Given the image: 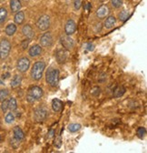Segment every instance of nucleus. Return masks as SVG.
Listing matches in <instances>:
<instances>
[{
    "instance_id": "34",
    "label": "nucleus",
    "mask_w": 147,
    "mask_h": 153,
    "mask_svg": "<svg viewBox=\"0 0 147 153\" xmlns=\"http://www.w3.org/2000/svg\"><path fill=\"white\" fill-rule=\"evenodd\" d=\"M54 145L56 146L57 149H60L61 148V145H62V140H61V137L59 136V137H57V138H56V140H54Z\"/></svg>"
},
{
    "instance_id": "19",
    "label": "nucleus",
    "mask_w": 147,
    "mask_h": 153,
    "mask_svg": "<svg viewBox=\"0 0 147 153\" xmlns=\"http://www.w3.org/2000/svg\"><path fill=\"white\" fill-rule=\"evenodd\" d=\"M15 23L16 25H21L23 24V22L25 21V14L23 11H18L15 13V17H14Z\"/></svg>"
},
{
    "instance_id": "26",
    "label": "nucleus",
    "mask_w": 147,
    "mask_h": 153,
    "mask_svg": "<svg viewBox=\"0 0 147 153\" xmlns=\"http://www.w3.org/2000/svg\"><path fill=\"white\" fill-rule=\"evenodd\" d=\"M17 108V102L15 100V99L11 98L8 100V109H10L11 111H15Z\"/></svg>"
},
{
    "instance_id": "18",
    "label": "nucleus",
    "mask_w": 147,
    "mask_h": 153,
    "mask_svg": "<svg viewBox=\"0 0 147 153\" xmlns=\"http://www.w3.org/2000/svg\"><path fill=\"white\" fill-rule=\"evenodd\" d=\"M21 82H22V76L20 75H15L14 76V78L10 82V86L12 88H16L21 85Z\"/></svg>"
},
{
    "instance_id": "31",
    "label": "nucleus",
    "mask_w": 147,
    "mask_h": 153,
    "mask_svg": "<svg viewBox=\"0 0 147 153\" xmlns=\"http://www.w3.org/2000/svg\"><path fill=\"white\" fill-rule=\"evenodd\" d=\"M83 5V0H74V8L76 10H79Z\"/></svg>"
},
{
    "instance_id": "36",
    "label": "nucleus",
    "mask_w": 147,
    "mask_h": 153,
    "mask_svg": "<svg viewBox=\"0 0 147 153\" xmlns=\"http://www.w3.org/2000/svg\"><path fill=\"white\" fill-rule=\"evenodd\" d=\"M29 41H30V39H26V40H24L23 42H22V48H24V49H26V48L28 46V43H29Z\"/></svg>"
},
{
    "instance_id": "7",
    "label": "nucleus",
    "mask_w": 147,
    "mask_h": 153,
    "mask_svg": "<svg viewBox=\"0 0 147 153\" xmlns=\"http://www.w3.org/2000/svg\"><path fill=\"white\" fill-rule=\"evenodd\" d=\"M40 46L43 48H50L53 43H54V37L50 32L45 33L41 37H40Z\"/></svg>"
},
{
    "instance_id": "17",
    "label": "nucleus",
    "mask_w": 147,
    "mask_h": 153,
    "mask_svg": "<svg viewBox=\"0 0 147 153\" xmlns=\"http://www.w3.org/2000/svg\"><path fill=\"white\" fill-rule=\"evenodd\" d=\"M22 7L20 0H10V9L13 13H16L20 11Z\"/></svg>"
},
{
    "instance_id": "23",
    "label": "nucleus",
    "mask_w": 147,
    "mask_h": 153,
    "mask_svg": "<svg viewBox=\"0 0 147 153\" xmlns=\"http://www.w3.org/2000/svg\"><path fill=\"white\" fill-rule=\"evenodd\" d=\"M7 18V10L5 7H0V26H2Z\"/></svg>"
},
{
    "instance_id": "6",
    "label": "nucleus",
    "mask_w": 147,
    "mask_h": 153,
    "mask_svg": "<svg viewBox=\"0 0 147 153\" xmlns=\"http://www.w3.org/2000/svg\"><path fill=\"white\" fill-rule=\"evenodd\" d=\"M47 117V111L45 108H38L35 109L33 119L35 122H43Z\"/></svg>"
},
{
    "instance_id": "14",
    "label": "nucleus",
    "mask_w": 147,
    "mask_h": 153,
    "mask_svg": "<svg viewBox=\"0 0 147 153\" xmlns=\"http://www.w3.org/2000/svg\"><path fill=\"white\" fill-rule=\"evenodd\" d=\"M109 13H110V9H109L108 6L104 5V6L100 7L97 9V11H96V16L98 18H104V17H106L109 15Z\"/></svg>"
},
{
    "instance_id": "22",
    "label": "nucleus",
    "mask_w": 147,
    "mask_h": 153,
    "mask_svg": "<svg viewBox=\"0 0 147 153\" xmlns=\"http://www.w3.org/2000/svg\"><path fill=\"white\" fill-rule=\"evenodd\" d=\"M125 93V88H124V87H123V86H118V87H116V88L114 90V92H113V96L115 98H120V97H122V96Z\"/></svg>"
},
{
    "instance_id": "13",
    "label": "nucleus",
    "mask_w": 147,
    "mask_h": 153,
    "mask_svg": "<svg viewBox=\"0 0 147 153\" xmlns=\"http://www.w3.org/2000/svg\"><path fill=\"white\" fill-rule=\"evenodd\" d=\"M13 133H14V139H15L18 141H21L25 139V133L20 127L18 126L15 127L13 129Z\"/></svg>"
},
{
    "instance_id": "28",
    "label": "nucleus",
    "mask_w": 147,
    "mask_h": 153,
    "mask_svg": "<svg viewBox=\"0 0 147 153\" xmlns=\"http://www.w3.org/2000/svg\"><path fill=\"white\" fill-rule=\"evenodd\" d=\"M136 134H137V137H138L139 139L143 140V139L145 137V135H146V129H145V128H143V127L138 128Z\"/></svg>"
},
{
    "instance_id": "30",
    "label": "nucleus",
    "mask_w": 147,
    "mask_h": 153,
    "mask_svg": "<svg viewBox=\"0 0 147 153\" xmlns=\"http://www.w3.org/2000/svg\"><path fill=\"white\" fill-rule=\"evenodd\" d=\"M111 4L115 8H119L123 5V0H111Z\"/></svg>"
},
{
    "instance_id": "16",
    "label": "nucleus",
    "mask_w": 147,
    "mask_h": 153,
    "mask_svg": "<svg viewBox=\"0 0 147 153\" xmlns=\"http://www.w3.org/2000/svg\"><path fill=\"white\" fill-rule=\"evenodd\" d=\"M115 23H116V18L114 16H109L106 17V19L104 20V26L107 29H111V28H113L115 27Z\"/></svg>"
},
{
    "instance_id": "37",
    "label": "nucleus",
    "mask_w": 147,
    "mask_h": 153,
    "mask_svg": "<svg viewBox=\"0 0 147 153\" xmlns=\"http://www.w3.org/2000/svg\"><path fill=\"white\" fill-rule=\"evenodd\" d=\"M54 131L53 129H51L49 132H48V138H53L54 137Z\"/></svg>"
},
{
    "instance_id": "27",
    "label": "nucleus",
    "mask_w": 147,
    "mask_h": 153,
    "mask_svg": "<svg viewBox=\"0 0 147 153\" xmlns=\"http://www.w3.org/2000/svg\"><path fill=\"white\" fill-rule=\"evenodd\" d=\"M9 96V91L7 88H3V89H0V101H3L5 100H7Z\"/></svg>"
},
{
    "instance_id": "8",
    "label": "nucleus",
    "mask_w": 147,
    "mask_h": 153,
    "mask_svg": "<svg viewBox=\"0 0 147 153\" xmlns=\"http://www.w3.org/2000/svg\"><path fill=\"white\" fill-rule=\"evenodd\" d=\"M29 67H30V60L27 59V57H21V59L17 60L16 68L19 72H21V73L26 72V70L29 68Z\"/></svg>"
},
{
    "instance_id": "12",
    "label": "nucleus",
    "mask_w": 147,
    "mask_h": 153,
    "mask_svg": "<svg viewBox=\"0 0 147 153\" xmlns=\"http://www.w3.org/2000/svg\"><path fill=\"white\" fill-rule=\"evenodd\" d=\"M41 53H42V48H41L40 45H34L28 50V54L32 57L38 56L41 55Z\"/></svg>"
},
{
    "instance_id": "25",
    "label": "nucleus",
    "mask_w": 147,
    "mask_h": 153,
    "mask_svg": "<svg viewBox=\"0 0 147 153\" xmlns=\"http://www.w3.org/2000/svg\"><path fill=\"white\" fill-rule=\"evenodd\" d=\"M81 129V125L78 123H72L68 126V130L72 133L77 132Z\"/></svg>"
},
{
    "instance_id": "24",
    "label": "nucleus",
    "mask_w": 147,
    "mask_h": 153,
    "mask_svg": "<svg viewBox=\"0 0 147 153\" xmlns=\"http://www.w3.org/2000/svg\"><path fill=\"white\" fill-rule=\"evenodd\" d=\"M129 16H130V13L128 12L127 10H123L118 15V17L120 19V21H122V22H125L127 19L129 18Z\"/></svg>"
},
{
    "instance_id": "9",
    "label": "nucleus",
    "mask_w": 147,
    "mask_h": 153,
    "mask_svg": "<svg viewBox=\"0 0 147 153\" xmlns=\"http://www.w3.org/2000/svg\"><path fill=\"white\" fill-rule=\"evenodd\" d=\"M60 43L61 45L63 46V48L66 50H70L74 48V46H75V41H74L73 38L66 35V36H61L60 38Z\"/></svg>"
},
{
    "instance_id": "5",
    "label": "nucleus",
    "mask_w": 147,
    "mask_h": 153,
    "mask_svg": "<svg viewBox=\"0 0 147 153\" xmlns=\"http://www.w3.org/2000/svg\"><path fill=\"white\" fill-rule=\"evenodd\" d=\"M51 21H50V16L47 15L41 16L38 20L36 21V27H37L41 31H46L50 27Z\"/></svg>"
},
{
    "instance_id": "21",
    "label": "nucleus",
    "mask_w": 147,
    "mask_h": 153,
    "mask_svg": "<svg viewBox=\"0 0 147 153\" xmlns=\"http://www.w3.org/2000/svg\"><path fill=\"white\" fill-rule=\"evenodd\" d=\"M5 32L7 34V36H12L15 35V33L16 32V26L15 24H8L7 27H6V29H5Z\"/></svg>"
},
{
    "instance_id": "3",
    "label": "nucleus",
    "mask_w": 147,
    "mask_h": 153,
    "mask_svg": "<svg viewBox=\"0 0 147 153\" xmlns=\"http://www.w3.org/2000/svg\"><path fill=\"white\" fill-rule=\"evenodd\" d=\"M46 68V64L44 61L35 62L31 69V76L34 80H40L43 76V73Z\"/></svg>"
},
{
    "instance_id": "11",
    "label": "nucleus",
    "mask_w": 147,
    "mask_h": 153,
    "mask_svg": "<svg viewBox=\"0 0 147 153\" xmlns=\"http://www.w3.org/2000/svg\"><path fill=\"white\" fill-rule=\"evenodd\" d=\"M56 59H57V63L64 64L67 59V51H66V49H65V48L58 49L56 52Z\"/></svg>"
},
{
    "instance_id": "29",
    "label": "nucleus",
    "mask_w": 147,
    "mask_h": 153,
    "mask_svg": "<svg viewBox=\"0 0 147 153\" xmlns=\"http://www.w3.org/2000/svg\"><path fill=\"white\" fill-rule=\"evenodd\" d=\"M5 121L7 123V124H11L15 121V116L12 112H9L6 115V118H5Z\"/></svg>"
},
{
    "instance_id": "4",
    "label": "nucleus",
    "mask_w": 147,
    "mask_h": 153,
    "mask_svg": "<svg viewBox=\"0 0 147 153\" xmlns=\"http://www.w3.org/2000/svg\"><path fill=\"white\" fill-rule=\"evenodd\" d=\"M10 50L11 43L6 38L1 39L0 41V59H6L10 53Z\"/></svg>"
},
{
    "instance_id": "32",
    "label": "nucleus",
    "mask_w": 147,
    "mask_h": 153,
    "mask_svg": "<svg viewBox=\"0 0 147 153\" xmlns=\"http://www.w3.org/2000/svg\"><path fill=\"white\" fill-rule=\"evenodd\" d=\"M101 93V88L99 87H95L91 89V94L95 96V97H97V96H99Z\"/></svg>"
},
{
    "instance_id": "15",
    "label": "nucleus",
    "mask_w": 147,
    "mask_h": 153,
    "mask_svg": "<svg viewBox=\"0 0 147 153\" xmlns=\"http://www.w3.org/2000/svg\"><path fill=\"white\" fill-rule=\"evenodd\" d=\"M22 33L25 36H26L28 38V39H32V38L35 36V31L30 25L24 26L22 28Z\"/></svg>"
},
{
    "instance_id": "1",
    "label": "nucleus",
    "mask_w": 147,
    "mask_h": 153,
    "mask_svg": "<svg viewBox=\"0 0 147 153\" xmlns=\"http://www.w3.org/2000/svg\"><path fill=\"white\" fill-rule=\"evenodd\" d=\"M46 80L50 86L57 87L59 82V70L56 68H49L46 72Z\"/></svg>"
},
{
    "instance_id": "35",
    "label": "nucleus",
    "mask_w": 147,
    "mask_h": 153,
    "mask_svg": "<svg viewBox=\"0 0 147 153\" xmlns=\"http://www.w3.org/2000/svg\"><path fill=\"white\" fill-rule=\"evenodd\" d=\"M85 49L88 51H94L95 50V45L92 43H87L85 45Z\"/></svg>"
},
{
    "instance_id": "20",
    "label": "nucleus",
    "mask_w": 147,
    "mask_h": 153,
    "mask_svg": "<svg viewBox=\"0 0 147 153\" xmlns=\"http://www.w3.org/2000/svg\"><path fill=\"white\" fill-rule=\"evenodd\" d=\"M63 108V102L58 100V99H54L52 100V108L54 112H59L61 111Z\"/></svg>"
},
{
    "instance_id": "2",
    "label": "nucleus",
    "mask_w": 147,
    "mask_h": 153,
    "mask_svg": "<svg viewBox=\"0 0 147 153\" xmlns=\"http://www.w3.org/2000/svg\"><path fill=\"white\" fill-rule=\"evenodd\" d=\"M44 95V91L40 87L35 86L28 89L26 94V100L29 103H35V101L39 100Z\"/></svg>"
},
{
    "instance_id": "10",
    "label": "nucleus",
    "mask_w": 147,
    "mask_h": 153,
    "mask_svg": "<svg viewBox=\"0 0 147 153\" xmlns=\"http://www.w3.org/2000/svg\"><path fill=\"white\" fill-rule=\"evenodd\" d=\"M76 22L73 20V19H68L65 23V34L68 35V36H71L73 35L74 33L76 32Z\"/></svg>"
},
{
    "instance_id": "33",
    "label": "nucleus",
    "mask_w": 147,
    "mask_h": 153,
    "mask_svg": "<svg viewBox=\"0 0 147 153\" xmlns=\"http://www.w3.org/2000/svg\"><path fill=\"white\" fill-rule=\"evenodd\" d=\"M1 109L4 113H7V111L8 110V100H5L2 101L1 103Z\"/></svg>"
}]
</instances>
